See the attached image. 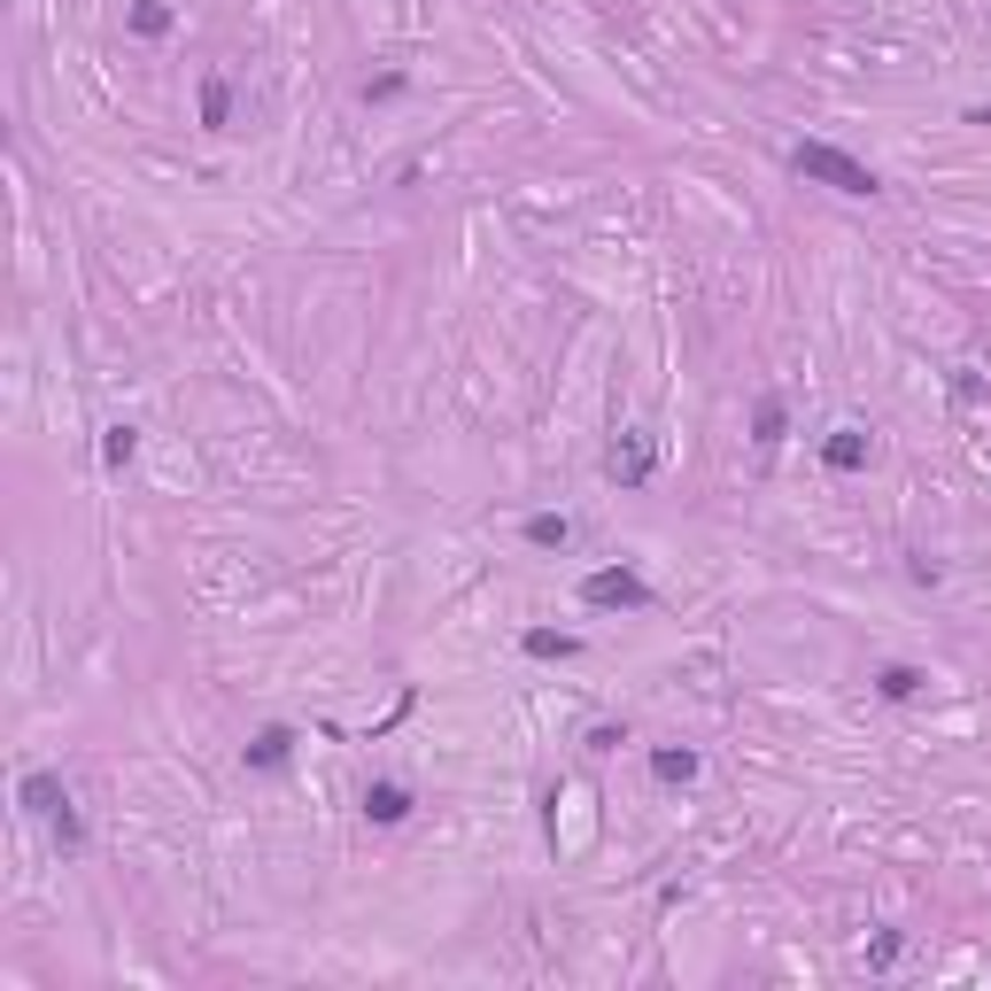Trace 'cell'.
<instances>
[{
    "label": "cell",
    "mask_w": 991,
    "mask_h": 991,
    "mask_svg": "<svg viewBox=\"0 0 991 991\" xmlns=\"http://www.w3.org/2000/svg\"><path fill=\"white\" fill-rule=\"evenodd\" d=\"M790 170L814 178V187H829V194H875V170H868L860 155L829 148V140H798V148H790Z\"/></svg>",
    "instance_id": "1"
},
{
    "label": "cell",
    "mask_w": 991,
    "mask_h": 991,
    "mask_svg": "<svg viewBox=\"0 0 991 991\" xmlns=\"http://www.w3.org/2000/svg\"><path fill=\"white\" fill-rule=\"evenodd\" d=\"M581 604H597V612H636V604H651V581H644L636 566H604V574L581 581Z\"/></svg>",
    "instance_id": "2"
},
{
    "label": "cell",
    "mask_w": 991,
    "mask_h": 991,
    "mask_svg": "<svg viewBox=\"0 0 991 991\" xmlns=\"http://www.w3.org/2000/svg\"><path fill=\"white\" fill-rule=\"evenodd\" d=\"M651 465H659V449H651V434H644V426H627V434L604 449V481H612V488H644V481H651Z\"/></svg>",
    "instance_id": "3"
},
{
    "label": "cell",
    "mask_w": 991,
    "mask_h": 991,
    "mask_svg": "<svg viewBox=\"0 0 991 991\" xmlns=\"http://www.w3.org/2000/svg\"><path fill=\"white\" fill-rule=\"evenodd\" d=\"M16 798H24V814H39V822H55L62 805H70L62 775H47V767H39V775H24V790H16Z\"/></svg>",
    "instance_id": "4"
},
{
    "label": "cell",
    "mask_w": 991,
    "mask_h": 991,
    "mask_svg": "<svg viewBox=\"0 0 991 991\" xmlns=\"http://www.w3.org/2000/svg\"><path fill=\"white\" fill-rule=\"evenodd\" d=\"M822 465H829V473H860V465H868V434H860V426H837V434L822 441Z\"/></svg>",
    "instance_id": "5"
},
{
    "label": "cell",
    "mask_w": 991,
    "mask_h": 991,
    "mask_svg": "<svg viewBox=\"0 0 991 991\" xmlns=\"http://www.w3.org/2000/svg\"><path fill=\"white\" fill-rule=\"evenodd\" d=\"M403 814H411V790H403V782H365V822L396 829Z\"/></svg>",
    "instance_id": "6"
},
{
    "label": "cell",
    "mask_w": 991,
    "mask_h": 991,
    "mask_svg": "<svg viewBox=\"0 0 991 991\" xmlns=\"http://www.w3.org/2000/svg\"><path fill=\"white\" fill-rule=\"evenodd\" d=\"M527 543H534V551H566V543H574V519H566V511H534V519H527Z\"/></svg>",
    "instance_id": "7"
},
{
    "label": "cell",
    "mask_w": 991,
    "mask_h": 991,
    "mask_svg": "<svg viewBox=\"0 0 991 991\" xmlns=\"http://www.w3.org/2000/svg\"><path fill=\"white\" fill-rule=\"evenodd\" d=\"M581 636H566V627H527V659H574Z\"/></svg>",
    "instance_id": "8"
},
{
    "label": "cell",
    "mask_w": 991,
    "mask_h": 991,
    "mask_svg": "<svg viewBox=\"0 0 991 991\" xmlns=\"http://www.w3.org/2000/svg\"><path fill=\"white\" fill-rule=\"evenodd\" d=\"M782 426H790L782 396H759V411H752V441H759V449H775V441H782Z\"/></svg>",
    "instance_id": "9"
},
{
    "label": "cell",
    "mask_w": 991,
    "mask_h": 991,
    "mask_svg": "<svg viewBox=\"0 0 991 991\" xmlns=\"http://www.w3.org/2000/svg\"><path fill=\"white\" fill-rule=\"evenodd\" d=\"M651 775L659 782H697V752L689 744H666V752H651Z\"/></svg>",
    "instance_id": "10"
},
{
    "label": "cell",
    "mask_w": 991,
    "mask_h": 991,
    "mask_svg": "<svg viewBox=\"0 0 991 991\" xmlns=\"http://www.w3.org/2000/svg\"><path fill=\"white\" fill-rule=\"evenodd\" d=\"M287 752H295V736H287V729H263V736L248 744V767H263V775H272V767H287Z\"/></svg>",
    "instance_id": "11"
},
{
    "label": "cell",
    "mask_w": 991,
    "mask_h": 991,
    "mask_svg": "<svg viewBox=\"0 0 991 991\" xmlns=\"http://www.w3.org/2000/svg\"><path fill=\"white\" fill-rule=\"evenodd\" d=\"M225 117H233V85L225 78H202V125L225 132Z\"/></svg>",
    "instance_id": "12"
},
{
    "label": "cell",
    "mask_w": 991,
    "mask_h": 991,
    "mask_svg": "<svg viewBox=\"0 0 991 991\" xmlns=\"http://www.w3.org/2000/svg\"><path fill=\"white\" fill-rule=\"evenodd\" d=\"M875 689H883L890 705H907V697L922 689V674H915V666H883V674H875Z\"/></svg>",
    "instance_id": "13"
},
{
    "label": "cell",
    "mask_w": 991,
    "mask_h": 991,
    "mask_svg": "<svg viewBox=\"0 0 991 991\" xmlns=\"http://www.w3.org/2000/svg\"><path fill=\"white\" fill-rule=\"evenodd\" d=\"M132 449H140V434H132V426H109V434H102V458H109L117 473L132 465Z\"/></svg>",
    "instance_id": "14"
},
{
    "label": "cell",
    "mask_w": 991,
    "mask_h": 991,
    "mask_svg": "<svg viewBox=\"0 0 991 991\" xmlns=\"http://www.w3.org/2000/svg\"><path fill=\"white\" fill-rule=\"evenodd\" d=\"M132 32H140V39H163V32H170V9H163V0H140V9H132Z\"/></svg>",
    "instance_id": "15"
},
{
    "label": "cell",
    "mask_w": 991,
    "mask_h": 991,
    "mask_svg": "<svg viewBox=\"0 0 991 991\" xmlns=\"http://www.w3.org/2000/svg\"><path fill=\"white\" fill-rule=\"evenodd\" d=\"M898 945H907V937H898V930H875V945H868V960H875V968H890V960H898Z\"/></svg>",
    "instance_id": "16"
}]
</instances>
